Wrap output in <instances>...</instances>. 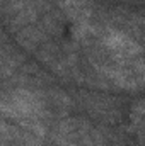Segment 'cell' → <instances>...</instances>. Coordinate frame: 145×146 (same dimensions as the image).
Returning <instances> with one entry per match:
<instances>
[{
    "label": "cell",
    "instance_id": "6da1fadb",
    "mask_svg": "<svg viewBox=\"0 0 145 146\" xmlns=\"http://www.w3.org/2000/svg\"><path fill=\"white\" fill-rule=\"evenodd\" d=\"M104 46L119 60H130L140 53L138 44L121 31H108L104 36Z\"/></svg>",
    "mask_w": 145,
    "mask_h": 146
}]
</instances>
